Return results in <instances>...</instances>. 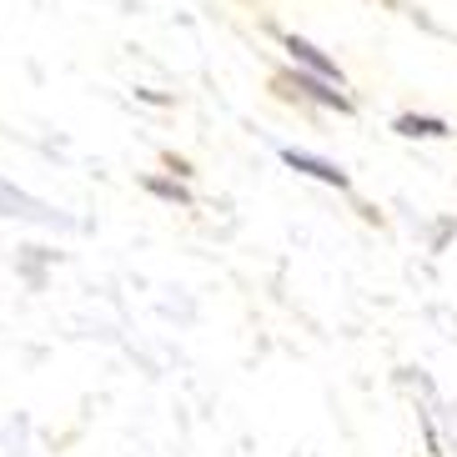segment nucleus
Segmentation results:
<instances>
[{
  "label": "nucleus",
  "mask_w": 457,
  "mask_h": 457,
  "mask_svg": "<svg viewBox=\"0 0 457 457\" xmlns=\"http://www.w3.org/2000/svg\"><path fill=\"white\" fill-rule=\"evenodd\" d=\"M296 91L317 96L322 106L342 111V116H347V111H352V96H342V91H337V81H327V76H312V71H302V76H296Z\"/></svg>",
  "instance_id": "nucleus-4"
},
{
  "label": "nucleus",
  "mask_w": 457,
  "mask_h": 457,
  "mask_svg": "<svg viewBox=\"0 0 457 457\" xmlns=\"http://www.w3.org/2000/svg\"><path fill=\"white\" fill-rule=\"evenodd\" d=\"M151 191H156V196H166V202H181V206L191 202L187 191H181V187H171V181H151Z\"/></svg>",
  "instance_id": "nucleus-6"
},
{
  "label": "nucleus",
  "mask_w": 457,
  "mask_h": 457,
  "mask_svg": "<svg viewBox=\"0 0 457 457\" xmlns=\"http://www.w3.org/2000/svg\"><path fill=\"white\" fill-rule=\"evenodd\" d=\"M0 216H26V221H61V216L51 212V206H41V202H30V196H21V191H11V187H0Z\"/></svg>",
  "instance_id": "nucleus-3"
},
{
  "label": "nucleus",
  "mask_w": 457,
  "mask_h": 457,
  "mask_svg": "<svg viewBox=\"0 0 457 457\" xmlns=\"http://www.w3.org/2000/svg\"><path fill=\"white\" fill-rule=\"evenodd\" d=\"M282 46H287V55H292L296 66H307L312 76H327V81L342 86V71H337V61H332V55H322L312 41H302V36H282Z\"/></svg>",
  "instance_id": "nucleus-2"
},
{
  "label": "nucleus",
  "mask_w": 457,
  "mask_h": 457,
  "mask_svg": "<svg viewBox=\"0 0 457 457\" xmlns=\"http://www.w3.org/2000/svg\"><path fill=\"white\" fill-rule=\"evenodd\" d=\"M282 162L292 166V171L312 176V181H322V187H337V191H347V187H352V176L342 171V166H337V162H327V156H312V151L282 146Z\"/></svg>",
  "instance_id": "nucleus-1"
},
{
  "label": "nucleus",
  "mask_w": 457,
  "mask_h": 457,
  "mask_svg": "<svg viewBox=\"0 0 457 457\" xmlns=\"http://www.w3.org/2000/svg\"><path fill=\"white\" fill-rule=\"evenodd\" d=\"M392 131L412 136V141H443V136H453V126H447L443 116H397V121H392Z\"/></svg>",
  "instance_id": "nucleus-5"
}]
</instances>
